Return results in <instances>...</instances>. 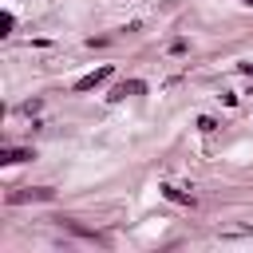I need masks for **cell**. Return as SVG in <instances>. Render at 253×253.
I'll return each mask as SVG.
<instances>
[{"instance_id": "6da1fadb", "label": "cell", "mask_w": 253, "mask_h": 253, "mask_svg": "<svg viewBox=\"0 0 253 253\" xmlns=\"http://www.w3.org/2000/svg\"><path fill=\"white\" fill-rule=\"evenodd\" d=\"M51 198H55V190H47V186H28V190L8 194V202H12V206H20V202H51Z\"/></svg>"}, {"instance_id": "7a4b0ae2", "label": "cell", "mask_w": 253, "mask_h": 253, "mask_svg": "<svg viewBox=\"0 0 253 253\" xmlns=\"http://www.w3.org/2000/svg\"><path fill=\"white\" fill-rule=\"evenodd\" d=\"M111 71H115V67H95L91 75H83V79H75V91H91V87H99V83H107V79H111Z\"/></svg>"}, {"instance_id": "3957f363", "label": "cell", "mask_w": 253, "mask_h": 253, "mask_svg": "<svg viewBox=\"0 0 253 253\" xmlns=\"http://www.w3.org/2000/svg\"><path fill=\"white\" fill-rule=\"evenodd\" d=\"M142 91H146V83H142V79H126V83H119V87H115V91H111L107 99H123V95H142Z\"/></svg>"}, {"instance_id": "277c9868", "label": "cell", "mask_w": 253, "mask_h": 253, "mask_svg": "<svg viewBox=\"0 0 253 253\" xmlns=\"http://www.w3.org/2000/svg\"><path fill=\"white\" fill-rule=\"evenodd\" d=\"M59 225H63V229H71V233H79V237H91V241H103V237H99L95 229H83V225H79V221H71V217H59Z\"/></svg>"}, {"instance_id": "5b68a950", "label": "cell", "mask_w": 253, "mask_h": 253, "mask_svg": "<svg viewBox=\"0 0 253 253\" xmlns=\"http://www.w3.org/2000/svg\"><path fill=\"white\" fill-rule=\"evenodd\" d=\"M32 158V150H0V162H24Z\"/></svg>"}, {"instance_id": "8992f818", "label": "cell", "mask_w": 253, "mask_h": 253, "mask_svg": "<svg viewBox=\"0 0 253 253\" xmlns=\"http://www.w3.org/2000/svg\"><path fill=\"white\" fill-rule=\"evenodd\" d=\"M162 194H166V198H170V202H186V206H190V198H186V194H182V190H174V186H162Z\"/></svg>"}, {"instance_id": "52a82bcc", "label": "cell", "mask_w": 253, "mask_h": 253, "mask_svg": "<svg viewBox=\"0 0 253 253\" xmlns=\"http://www.w3.org/2000/svg\"><path fill=\"white\" fill-rule=\"evenodd\" d=\"M12 24H16V20H12V12H4V16H0V28H4V36L12 32Z\"/></svg>"}, {"instance_id": "ba28073f", "label": "cell", "mask_w": 253, "mask_h": 253, "mask_svg": "<svg viewBox=\"0 0 253 253\" xmlns=\"http://www.w3.org/2000/svg\"><path fill=\"white\" fill-rule=\"evenodd\" d=\"M245 4H253V0H245Z\"/></svg>"}]
</instances>
